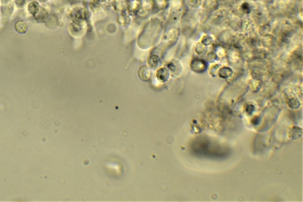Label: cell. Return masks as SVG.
<instances>
[{"label": "cell", "mask_w": 303, "mask_h": 202, "mask_svg": "<svg viewBox=\"0 0 303 202\" xmlns=\"http://www.w3.org/2000/svg\"><path fill=\"white\" fill-rule=\"evenodd\" d=\"M291 132H294V135H293L292 136V137L291 138V139H297V138H299L302 135V129H300V127H293L291 130H290Z\"/></svg>", "instance_id": "6da1fadb"}]
</instances>
